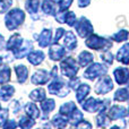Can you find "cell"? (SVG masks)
<instances>
[{"instance_id":"7a4b0ae2","label":"cell","mask_w":129,"mask_h":129,"mask_svg":"<svg viewBox=\"0 0 129 129\" xmlns=\"http://www.w3.org/2000/svg\"><path fill=\"white\" fill-rule=\"evenodd\" d=\"M114 76L117 77V82L119 84H125L127 82V77H128V71L126 68H118L114 71Z\"/></svg>"},{"instance_id":"277c9868","label":"cell","mask_w":129,"mask_h":129,"mask_svg":"<svg viewBox=\"0 0 129 129\" xmlns=\"http://www.w3.org/2000/svg\"><path fill=\"white\" fill-rule=\"evenodd\" d=\"M127 50V45H125V47L122 48V49L119 51V54H118V59H119V61H122V62H125V63H127L128 61H127V54H128V51H126Z\"/></svg>"},{"instance_id":"3957f363","label":"cell","mask_w":129,"mask_h":129,"mask_svg":"<svg viewBox=\"0 0 129 129\" xmlns=\"http://www.w3.org/2000/svg\"><path fill=\"white\" fill-rule=\"evenodd\" d=\"M16 70H17V75L19 77V82H25L27 77V69L24 66H18L16 67Z\"/></svg>"},{"instance_id":"6da1fadb","label":"cell","mask_w":129,"mask_h":129,"mask_svg":"<svg viewBox=\"0 0 129 129\" xmlns=\"http://www.w3.org/2000/svg\"><path fill=\"white\" fill-rule=\"evenodd\" d=\"M102 69L103 68H102V66H101V64L95 63V64H93V66H92L91 68L86 71V73H85V76H86V77H88L89 79H93L95 76L101 75L103 71H105V70H102Z\"/></svg>"},{"instance_id":"5b68a950","label":"cell","mask_w":129,"mask_h":129,"mask_svg":"<svg viewBox=\"0 0 129 129\" xmlns=\"http://www.w3.org/2000/svg\"><path fill=\"white\" fill-rule=\"evenodd\" d=\"M79 91L82 92V93L84 94V95H86V94L88 93L89 88H88V86H87V85H84V86L80 87ZM77 99H78V101H82V96H80V93H77Z\"/></svg>"}]
</instances>
